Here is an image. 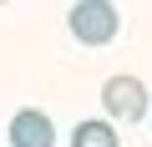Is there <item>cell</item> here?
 <instances>
[{
  "instance_id": "6da1fadb",
  "label": "cell",
  "mask_w": 152,
  "mask_h": 147,
  "mask_svg": "<svg viewBox=\"0 0 152 147\" xmlns=\"http://www.w3.org/2000/svg\"><path fill=\"white\" fill-rule=\"evenodd\" d=\"M66 26H71V36L81 41V46H107V41H117L122 15H117L112 0H71Z\"/></svg>"
},
{
  "instance_id": "7a4b0ae2",
  "label": "cell",
  "mask_w": 152,
  "mask_h": 147,
  "mask_svg": "<svg viewBox=\"0 0 152 147\" xmlns=\"http://www.w3.org/2000/svg\"><path fill=\"white\" fill-rule=\"evenodd\" d=\"M102 112H107L112 122H122V127L142 122V117H147V86H142L137 76H107V81H102Z\"/></svg>"
},
{
  "instance_id": "3957f363",
  "label": "cell",
  "mask_w": 152,
  "mask_h": 147,
  "mask_svg": "<svg viewBox=\"0 0 152 147\" xmlns=\"http://www.w3.org/2000/svg\"><path fill=\"white\" fill-rule=\"evenodd\" d=\"M10 147H56V127L41 107H20L10 117Z\"/></svg>"
},
{
  "instance_id": "277c9868",
  "label": "cell",
  "mask_w": 152,
  "mask_h": 147,
  "mask_svg": "<svg viewBox=\"0 0 152 147\" xmlns=\"http://www.w3.org/2000/svg\"><path fill=\"white\" fill-rule=\"evenodd\" d=\"M71 147H117V127H112V117L76 122V127H71Z\"/></svg>"
}]
</instances>
